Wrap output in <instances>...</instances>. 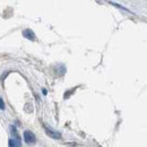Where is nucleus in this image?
Segmentation results:
<instances>
[{"label": "nucleus", "instance_id": "obj_2", "mask_svg": "<svg viewBox=\"0 0 147 147\" xmlns=\"http://www.w3.org/2000/svg\"><path fill=\"white\" fill-rule=\"evenodd\" d=\"M44 129H45V132H47L48 136H50V137H52V138H55V139H60V138H61V135H60L59 132L53 131V130L47 128V127H44Z\"/></svg>", "mask_w": 147, "mask_h": 147}, {"label": "nucleus", "instance_id": "obj_4", "mask_svg": "<svg viewBox=\"0 0 147 147\" xmlns=\"http://www.w3.org/2000/svg\"><path fill=\"white\" fill-rule=\"evenodd\" d=\"M0 109H1V110L5 109V103H3V101L1 100V97H0Z\"/></svg>", "mask_w": 147, "mask_h": 147}, {"label": "nucleus", "instance_id": "obj_3", "mask_svg": "<svg viewBox=\"0 0 147 147\" xmlns=\"http://www.w3.org/2000/svg\"><path fill=\"white\" fill-rule=\"evenodd\" d=\"M23 35L26 37V38L31 40V41H34V40H35L34 32H33V31H31V30H25V31L23 32Z\"/></svg>", "mask_w": 147, "mask_h": 147}, {"label": "nucleus", "instance_id": "obj_1", "mask_svg": "<svg viewBox=\"0 0 147 147\" xmlns=\"http://www.w3.org/2000/svg\"><path fill=\"white\" fill-rule=\"evenodd\" d=\"M24 140L27 143V144H34L35 143V136L33 132L31 131H25L24 132Z\"/></svg>", "mask_w": 147, "mask_h": 147}]
</instances>
